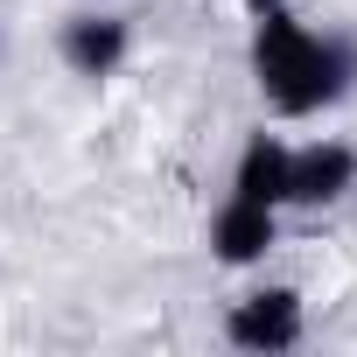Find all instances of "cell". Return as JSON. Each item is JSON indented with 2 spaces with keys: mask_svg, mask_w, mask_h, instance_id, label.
Masks as SVG:
<instances>
[{
  "mask_svg": "<svg viewBox=\"0 0 357 357\" xmlns=\"http://www.w3.org/2000/svg\"><path fill=\"white\" fill-rule=\"evenodd\" d=\"M252 8H273V0H252Z\"/></svg>",
  "mask_w": 357,
  "mask_h": 357,
  "instance_id": "cell-7",
  "label": "cell"
},
{
  "mask_svg": "<svg viewBox=\"0 0 357 357\" xmlns=\"http://www.w3.org/2000/svg\"><path fill=\"white\" fill-rule=\"evenodd\" d=\"M119 56H126V22H112V15H77V22L63 29V63H70L77 77H112Z\"/></svg>",
  "mask_w": 357,
  "mask_h": 357,
  "instance_id": "cell-5",
  "label": "cell"
},
{
  "mask_svg": "<svg viewBox=\"0 0 357 357\" xmlns=\"http://www.w3.org/2000/svg\"><path fill=\"white\" fill-rule=\"evenodd\" d=\"M231 197H252V204H287V147H280V140H266V133H252V140H245Z\"/></svg>",
  "mask_w": 357,
  "mask_h": 357,
  "instance_id": "cell-6",
  "label": "cell"
},
{
  "mask_svg": "<svg viewBox=\"0 0 357 357\" xmlns=\"http://www.w3.org/2000/svg\"><path fill=\"white\" fill-rule=\"evenodd\" d=\"M211 245L225 266H252L266 245H273V204H252V197H231L211 225Z\"/></svg>",
  "mask_w": 357,
  "mask_h": 357,
  "instance_id": "cell-4",
  "label": "cell"
},
{
  "mask_svg": "<svg viewBox=\"0 0 357 357\" xmlns=\"http://www.w3.org/2000/svg\"><path fill=\"white\" fill-rule=\"evenodd\" d=\"M231 343L238 350H287L301 343V301L287 287H259L231 308Z\"/></svg>",
  "mask_w": 357,
  "mask_h": 357,
  "instance_id": "cell-3",
  "label": "cell"
},
{
  "mask_svg": "<svg viewBox=\"0 0 357 357\" xmlns=\"http://www.w3.org/2000/svg\"><path fill=\"white\" fill-rule=\"evenodd\" d=\"M357 183V154L343 140H315V147H287V204H329Z\"/></svg>",
  "mask_w": 357,
  "mask_h": 357,
  "instance_id": "cell-2",
  "label": "cell"
},
{
  "mask_svg": "<svg viewBox=\"0 0 357 357\" xmlns=\"http://www.w3.org/2000/svg\"><path fill=\"white\" fill-rule=\"evenodd\" d=\"M252 70H259V84H266V98H273L280 112H315V105H329V98L350 84V50L308 36V29H301L294 15H280V8H259Z\"/></svg>",
  "mask_w": 357,
  "mask_h": 357,
  "instance_id": "cell-1",
  "label": "cell"
}]
</instances>
